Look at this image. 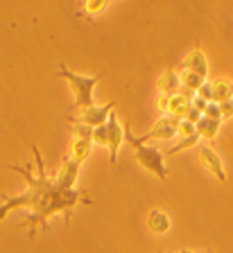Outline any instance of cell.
<instances>
[{
	"label": "cell",
	"instance_id": "cell-21",
	"mask_svg": "<svg viewBox=\"0 0 233 253\" xmlns=\"http://www.w3.org/2000/svg\"><path fill=\"white\" fill-rule=\"evenodd\" d=\"M192 133H197V126L192 125V122H188V120H181L179 122V133H177V136L188 138V136H192Z\"/></svg>",
	"mask_w": 233,
	"mask_h": 253
},
{
	"label": "cell",
	"instance_id": "cell-9",
	"mask_svg": "<svg viewBox=\"0 0 233 253\" xmlns=\"http://www.w3.org/2000/svg\"><path fill=\"white\" fill-rule=\"evenodd\" d=\"M179 68H181V70H190V73H197V75H201V77L206 79V77H208V61H206V54L201 52L199 47H195V50H192V52L179 63Z\"/></svg>",
	"mask_w": 233,
	"mask_h": 253
},
{
	"label": "cell",
	"instance_id": "cell-20",
	"mask_svg": "<svg viewBox=\"0 0 233 253\" xmlns=\"http://www.w3.org/2000/svg\"><path fill=\"white\" fill-rule=\"evenodd\" d=\"M195 95H199V97H204V100L206 102H213V82H204V84L199 86V88H197V93Z\"/></svg>",
	"mask_w": 233,
	"mask_h": 253
},
{
	"label": "cell",
	"instance_id": "cell-10",
	"mask_svg": "<svg viewBox=\"0 0 233 253\" xmlns=\"http://www.w3.org/2000/svg\"><path fill=\"white\" fill-rule=\"evenodd\" d=\"M147 226H149V231L156 233V235H165V233L170 231V226H172V221H170L168 212H163L161 208H154L147 215Z\"/></svg>",
	"mask_w": 233,
	"mask_h": 253
},
{
	"label": "cell",
	"instance_id": "cell-4",
	"mask_svg": "<svg viewBox=\"0 0 233 253\" xmlns=\"http://www.w3.org/2000/svg\"><path fill=\"white\" fill-rule=\"evenodd\" d=\"M195 97V93H188V90H177V93H168L161 95L159 100V109L163 111L165 116H175V118H186V111L190 109V100Z\"/></svg>",
	"mask_w": 233,
	"mask_h": 253
},
{
	"label": "cell",
	"instance_id": "cell-14",
	"mask_svg": "<svg viewBox=\"0 0 233 253\" xmlns=\"http://www.w3.org/2000/svg\"><path fill=\"white\" fill-rule=\"evenodd\" d=\"M91 149H93V140L91 138H75L73 136V145H70V156L75 158V161H86L91 154Z\"/></svg>",
	"mask_w": 233,
	"mask_h": 253
},
{
	"label": "cell",
	"instance_id": "cell-3",
	"mask_svg": "<svg viewBox=\"0 0 233 253\" xmlns=\"http://www.w3.org/2000/svg\"><path fill=\"white\" fill-rule=\"evenodd\" d=\"M134 152H136V161L140 165H143L147 172L156 174L159 179H168V165H165L163 161V152H159L156 147H147V145H138V142H134L132 145Z\"/></svg>",
	"mask_w": 233,
	"mask_h": 253
},
{
	"label": "cell",
	"instance_id": "cell-25",
	"mask_svg": "<svg viewBox=\"0 0 233 253\" xmlns=\"http://www.w3.org/2000/svg\"><path fill=\"white\" fill-rule=\"evenodd\" d=\"M159 253H163V251H159ZM177 253H192V251H177Z\"/></svg>",
	"mask_w": 233,
	"mask_h": 253
},
{
	"label": "cell",
	"instance_id": "cell-12",
	"mask_svg": "<svg viewBox=\"0 0 233 253\" xmlns=\"http://www.w3.org/2000/svg\"><path fill=\"white\" fill-rule=\"evenodd\" d=\"M197 133H199V138H206V140H215V136L220 133V126H222V122L220 120H211V118L201 116V120L197 122Z\"/></svg>",
	"mask_w": 233,
	"mask_h": 253
},
{
	"label": "cell",
	"instance_id": "cell-1",
	"mask_svg": "<svg viewBox=\"0 0 233 253\" xmlns=\"http://www.w3.org/2000/svg\"><path fill=\"white\" fill-rule=\"evenodd\" d=\"M32 154L37 161V174L30 169V165H18L11 163L9 169L11 172L21 174L25 179L27 188L23 195L9 197L2 195V204H0V221L5 219V215L14 208H23L27 212V221H23V226H27V237L34 240L39 228L50 231V217L52 215H64V221L68 224L73 211L77 204H93L86 195V190L73 188V190H64L61 185H57V181L50 179L46 172V161L41 156V149L37 145H32Z\"/></svg>",
	"mask_w": 233,
	"mask_h": 253
},
{
	"label": "cell",
	"instance_id": "cell-22",
	"mask_svg": "<svg viewBox=\"0 0 233 253\" xmlns=\"http://www.w3.org/2000/svg\"><path fill=\"white\" fill-rule=\"evenodd\" d=\"M201 116H204V113H201V111H197L195 106L190 104V109L186 111V118H184V120H188V122H192V125H197V122L201 120Z\"/></svg>",
	"mask_w": 233,
	"mask_h": 253
},
{
	"label": "cell",
	"instance_id": "cell-8",
	"mask_svg": "<svg viewBox=\"0 0 233 253\" xmlns=\"http://www.w3.org/2000/svg\"><path fill=\"white\" fill-rule=\"evenodd\" d=\"M80 168H82L80 161H75L73 156H66L64 165H61V169H59V174L54 176L57 185H61L64 190H73L75 183H77V179H80Z\"/></svg>",
	"mask_w": 233,
	"mask_h": 253
},
{
	"label": "cell",
	"instance_id": "cell-5",
	"mask_svg": "<svg viewBox=\"0 0 233 253\" xmlns=\"http://www.w3.org/2000/svg\"><path fill=\"white\" fill-rule=\"evenodd\" d=\"M113 109H116V102H106V104H102V106L93 104V106H89V109H82L80 118H70V120L82 122V125H86V126H100L109 120Z\"/></svg>",
	"mask_w": 233,
	"mask_h": 253
},
{
	"label": "cell",
	"instance_id": "cell-18",
	"mask_svg": "<svg viewBox=\"0 0 233 253\" xmlns=\"http://www.w3.org/2000/svg\"><path fill=\"white\" fill-rule=\"evenodd\" d=\"M197 142H199V133H192V136H188V138H181L179 145H177V147H172L168 154H170V156H172V154H179V152H184V149H188V147H192V145H197Z\"/></svg>",
	"mask_w": 233,
	"mask_h": 253
},
{
	"label": "cell",
	"instance_id": "cell-6",
	"mask_svg": "<svg viewBox=\"0 0 233 253\" xmlns=\"http://www.w3.org/2000/svg\"><path fill=\"white\" fill-rule=\"evenodd\" d=\"M199 158H201V163H204V168H206L213 176H217L220 183H227V169H224L222 158H220V154H217L211 145H199Z\"/></svg>",
	"mask_w": 233,
	"mask_h": 253
},
{
	"label": "cell",
	"instance_id": "cell-7",
	"mask_svg": "<svg viewBox=\"0 0 233 253\" xmlns=\"http://www.w3.org/2000/svg\"><path fill=\"white\" fill-rule=\"evenodd\" d=\"M106 129H109V147H106L109 149V161H111V165H116L118 149H120V142H122V138H125V126L120 125L116 111H111V116L106 120Z\"/></svg>",
	"mask_w": 233,
	"mask_h": 253
},
{
	"label": "cell",
	"instance_id": "cell-15",
	"mask_svg": "<svg viewBox=\"0 0 233 253\" xmlns=\"http://www.w3.org/2000/svg\"><path fill=\"white\" fill-rule=\"evenodd\" d=\"M179 79H181V90H188V93H197V88H199V86L206 82V79L201 77V75L190 73V70H181Z\"/></svg>",
	"mask_w": 233,
	"mask_h": 253
},
{
	"label": "cell",
	"instance_id": "cell-2",
	"mask_svg": "<svg viewBox=\"0 0 233 253\" xmlns=\"http://www.w3.org/2000/svg\"><path fill=\"white\" fill-rule=\"evenodd\" d=\"M59 77H64L66 82L70 84V93H73V104H70V111L75 109H89L93 106V88L95 84H100L102 75H80V73H73V70L61 63L57 70Z\"/></svg>",
	"mask_w": 233,
	"mask_h": 253
},
{
	"label": "cell",
	"instance_id": "cell-24",
	"mask_svg": "<svg viewBox=\"0 0 233 253\" xmlns=\"http://www.w3.org/2000/svg\"><path fill=\"white\" fill-rule=\"evenodd\" d=\"M190 104L195 106L197 111H201V113H204V111H206V106H208V102L204 100V97H199V95H195V97L190 100Z\"/></svg>",
	"mask_w": 233,
	"mask_h": 253
},
{
	"label": "cell",
	"instance_id": "cell-13",
	"mask_svg": "<svg viewBox=\"0 0 233 253\" xmlns=\"http://www.w3.org/2000/svg\"><path fill=\"white\" fill-rule=\"evenodd\" d=\"M233 100V82L231 79H215L213 82V102H227Z\"/></svg>",
	"mask_w": 233,
	"mask_h": 253
},
{
	"label": "cell",
	"instance_id": "cell-11",
	"mask_svg": "<svg viewBox=\"0 0 233 253\" xmlns=\"http://www.w3.org/2000/svg\"><path fill=\"white\" fill-rule=\"evenodd\" d=\"M156 88L161 90V95H168V93H177V90H181V79H179V73L172 68H168L163 75H161V79L156 82Z\"/></svg>",
	"mask_w": 233,
	"mask_h": 253
},
{
	"label": "cell",
	"instance_id": "cell-17",
	"mask_svg": "<svg viewBox=\"0 0 233 253\" xmlns=\"http://www.w3.org/2000/svg\"><path fill=\"white\" fill-rule=\"evenodd\" d=\"M93 145L109 147V129H106V122L100 126H93Z\"/></svg>",
	"mask_w": 233,
	"mask_h": 253
},
{
	"label": "cell",
	"instance_id": "cell-23",
	"mask_svg": "<svg viewBox=\"0 0 233 253\" xmlns=\"http://www.w3.org/2000/svg\"><path fill=\"white\" fill-rule=\"evenodd\" d=\"M220 109H222V120H229V118H233V100L220 102Z\"/></svg>",
	"mask_w": 233,
	"mask_h": 253
},
{
	"label": "cell",
	"instance_id": "cell-16",
	"mask_svg": "<svg viewBox=\"0 0 233 253\" xmlns=\"http://www.w3.org/2000/svg\"><path fill=\"white\" fill-rule=\"evenodd\" d=\"M106 5H109V0H86L82 14L89 16V18H95V16H100L106 9Z\"/></svg>",
	"mask_w": 233,
	"mask_h": 253
},
{
	"label": "cell",
	"instance_id": "cell-19",
	"mask_svg": "<svg viewBox=\"0 0 233 253\" xmlns=\"http://www.w3.org/2000/svg\"><path fill=\"white\" fill-rule=\"evenodd\" d=\"M204 116L211 118V120H220V122H222V109H220V104H217V102H208L206 111H204Z\"/></svg>",
	"mask_w": 233,
	"mask_h": 253
}]
</instances>
